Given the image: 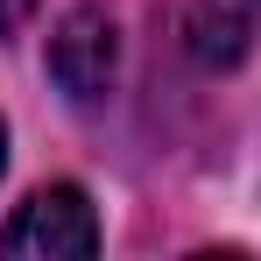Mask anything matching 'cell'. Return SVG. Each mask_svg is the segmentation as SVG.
<instances>
[{
  "label": "cell",
  "mask_w": 261,
  "mask_h": 261,
  "mask_svg": "<svg viewBox=\"0 0 261 261\" xmlns=\"http://www.w3.org/2000/svg\"><path fill=\"white\" fill-rule=\"evenodd\" d=\"M120 78V29L99 0H78L49 36V85L71 106H99Z\"/></svg>",
  "instance_id": "cell-1"
},
{
  "label": "cell",
  "mask_w": 261,
  "mask_h": 261,
  "mask_svg": "<svg viewBox=\"0 0 261 261\" xmlns=\"http://www.w3.org/2000/svg\"><path fill=\"white\" fill-rule=\"evenodd\" d=\"M0 247H7V254H43V261H85V254H99L92 198L78 191V184H43L21 212L7 219Z\"/></svg>",
  "instance_id": "cell-2"
},
{
  "label": "cell",
  "mask_w": 261,
  "mask_h": 261,
  "mask_svg": "<svg viewBox=\"0 0 261 261\" xmlns=\"http://www.w3.org/2000/svg\"><path fill=\"white\" fill-rule=\"evenodd\" d=\"M254 36H261V0H191V14H184V49L205 71L247 64Z\"/></svg>",
  "instance_id": "cell-3"
},
{
  "label": "cell",
  "mask_w": 261,
  "mask_h": 261,
  "mask_svg": "<svg viewBox=\"0 0 261 261\" xmlns=\"http://www.w3.org/2000/svg\"><path fill=\"white\" fill-rule=\"evenodd\" d=\"M29 14H36V0H0V36H14Z\"/></svg>",
  "instance_id": "cell-4"
},
{
  "label": "cell",
  "mask_w": 261,
  "mask_h": 261,
  "mask_svg": "<svg viewBox=\"0 0 261 261\" xmlns=\"http://www.w3.org/2000/svg\"><path fill=\"white\" fill-rule=\"evenodd\" d=\"M0 170H7V120H0Z\"/></svg>",
  "instance_id": "cell-5"
}]
</instances>
